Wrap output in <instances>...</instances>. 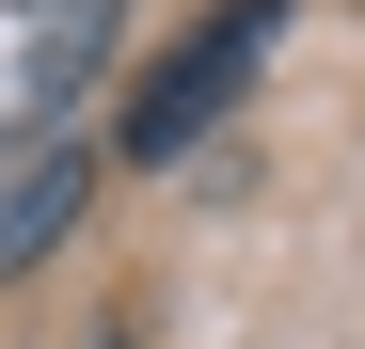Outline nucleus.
<instances>
[{"label":"nucleus","mask_w":365,"mask_h":349,"mask_svg":"<svg viewBox=\"0 0 365 349\" xmlns=\"http://www.w3.org/2000/svg\"><path fill=\"white\" fill-rule=\"evenodd\" d=\"M270 48H286V0H222V16H207V32H191V48H175V64H159L143 95H128V159L159 174L175 143H207V127H222V95H238V80H255V64H270Z\"/></svg>","instance_id":"1"},{"label":"nucleus","mask_w":365,"mask_h":349,"mask_svg":"<svg viewBox=\"0 0 365 349\" xmlns=\"http://www.w3.org/2000/svg\"><path fill=\"white\" fill-rule=\"evenodd\" d=\"M80 191H96V159H80V143H32L16 174H0V286H16V270L80 222Z\"/></svg>","instance_id":"2"},{"label":"nucleus","mask_w":365,"mask_h":349,"mask_svg":"<svg viewBox=\"0 0 365 349\" xmlns=\"http://www.w3.org/2000/svg\"><path fill=\"white\" fill-rule=\"evenodd\" d=\"M32 16H48V32H111L128 0H32Z\"/></svg>","instance_id":"3"},{"label":"nucleus","mask_w":365,"mask_h":349,"mask_svg":"<svg viewBox=\"0 0 365 349\" xmlns=\"http://www.w3.org/2000/svg\"><path fill=\"white\" fill-rule=\"evenodd\" d=\"M96 349H143V318H96Z\"/></svg>","instance_id":"4"}]
</instances>
